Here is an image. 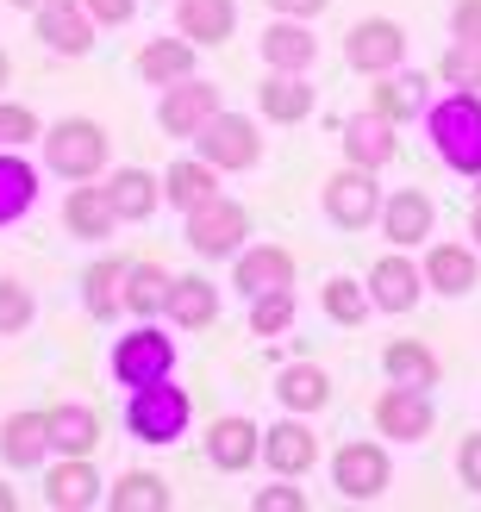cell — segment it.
I'll return each instance as SVG.
<instances>
[{"label": "cell", "mask_w": 481, "mask_h": 512, "mask_svg": "<svg viewBox=\"0 0 481 512\" xmlns=\"http://www.w3.org/2000/svg\"><path fill=\"white\" fill-rule=\"evenodd\" d=\"M119 425H125V438H132V444H144V450H169V444H182L188 431H194V394H188L175 375L144 381V388H125Z\"/></svg>", "instance_id": "obj_1"}, {"label": "cell", "mask_w": 481, "mask_h": 512, "mask_svg": "<svg viewBox=\"0 0 481 512\" xmlns=\"http://www.w3.org/2000/svg\"><path fill=\"white\" fill-rule=\"evenodd\" d=\"M419 125H425V138H432V157L450 175L475 182L481 175V94L475 88H444Z\"/></svg>", "instance_id": "obj_2"}, {"label": "cell", "mask_w": 481, "mask_h": 512, "mask_svg": "<svg viewBox=\"0 0 481 512\" xmlns=\"http://www.w3.org/2000/svg\"><path fill=\"white\" fill-rule=\"evenodd\" d=\"M38 163H44V175H57V182H100V175L113 169V132L88 113H69L57 125H44Z\"/></svg>", "instance_id": "obj_3"}, {"label": "cell", "mask_w": 481, "mask_h": 512, "mask_svg": "<svg viewBox=\"0 0 481 512\" xmlns=\"http://www.w3.org/2000/svg\"><path fill=\"white\" fill-rule=\"evenodd\" d=\"M169 319H132V331H119L107 350V375L113 388H144V381H163L182 363V344L169 338Z\"/></svg>", "instance_id": "obj_4"}, {"label": "cell", "mask_w": 481, "mask_h": 512, "mask_svg": "<svg viewBox=\"0 0 481 512\" xmlns=\"http://www.w3.org/2000/svg\"><path fill=\"white\" fill-rule=\"evenodd\" d=\"M182 244L200 256V263H232V256L250 244V207L232 194H213L207 207L182 213Z\"/></svg>", "instance_id": "obj_5"}, {"label": "cell", "mask_w": 481, "mask_h": 512, "mask_svg": "<svg viewBox=\"0 0 481 512\" xmlns=\"http://www.w3.org/2000/svg\"><path fill=\"white\" fill-rule=\"evenodd\" d=\"M263 132H257V119L250 113H232V107H219L207 125L194 132V157H207L219 175H250L263 163Z\"/></svg>", "instance_id": "obj_6"}, {"label": "cell", "mask_w": 481, "mask_h": 512, "mask_svg": "<svg viewBox=\"0 0 481 512\" xmlns=\"http://www.w3.org/2000/svg\"><path fill=\"white\" fill-rule=\"evenodd\" d=\"M332 488L338 500L350 506H369V500H382L394 488V456H388V438L375 444V438H350L332 450Z\"/></svg>", "instance_id": "obj_7"}, {"label": "cell", "mask_w": 481, "mask_h": 512, "mask_svg": "<svg viewBox=\"0 0 481 512\" xmlns=\"http://www.w3.org/2000/svg\"><path fill=\"white\" fill-rule=\"evenodd\" d=\"M382 200H388V188L375 182V169H357V163L325 175V188H319V207H325V219H332L338 232H375Z\"/></svg>", "instance_id": "obj_8"}, {"label": "cell", "mask_w": 481, "mask_h": 512, "mask_svg": "<svg viewBox=\"0 0 481 512\" xmlns=\"http://www.w3.org/2000/svg\"><path fill=\"white\" fill-rule=\"evenodd\" d=\"M369 419H375V438L413 450L438 431V400H432V388H400V381H388V388L375 394Z\"/></svg>", "instance_id": "obj_9"}, {"label": "cell", "mask_w": 481, "mask_h": 512, "mask_svg": "<svg viewBox=\"0 0 481 512\" xmlns=\"http://www.w3.org/2000/svg\"><path fill=\"white\" fill-rule=\"evenodd\" d=\"M407 44H413V38H407V25L375 13V19H357V25L344 32V63L375 82V75H388V69L407 63Z\"/></svg>", "instance_id": "obj_10"}, {"label": "cell", "mask_w": 481, "mask_h": 512, "mask_svg": "<svg viewBox=\"0 0 481 512\" xmlns=\"http://www.w3.org/2000/svg\"><path fill=\"white\" fill-rule=\"evenodd\" d=\"M363 281H369L375 313H388V319H407L413 306L432 294V288H425V269L413 263V250H388V256H375Z\"/></svg>", "instance_id": "obj_11"}, {"label": "cell", "mask_w": 481, "mask_h": 512, "mask_svg": "<svg viewBox=\"0 0 481 512\" xmlns=\"http://www.w3.org/2000/svg\"><path fill=\"white\" fill-rule=\"evenodd\" d=\"M219 107H225L219 82H200V75H188V82H175V88H157V125H163V138H175V144H194V132Z\"/></svg>", "instance_id": "obj_12"}, {"label": "cell", "mask_w": 481, "mask_h": 512, "mask_svg": "<svg viewBox=\"0 0 481 512\" xmlns=\"http://www.w3.org/2000/svg\"><path fill=\"white\" fill-rule=\"evenodd\" d=\"M32 38L50 50V57L75 63V57H88V50H94L100 25H94V13L82 7V0H44V7L32 13Z\"/></svg>", "instance_id": "obj_13"}, {"label": "cell", "mask_w": 481, "mask_h": 512, "mask_svg": "<svg viewBox=\"0 0 481 512\" xmlns=\"http://www.w3.org/2000/svg\"><path fill=\"white\" fill-rule=\"evenodd\" d=\"M375 232L388 238V250H425V244H432V232H438L432 194H425V188H388Z\"/></svg>", "instance_id": "obj_14"}, {"label": "cell", "mask_w": 481, "mask_h": 512, "mask_svg": "<svg viewBox=\"0 0 481 512\" xmlns=\"http://www.w3.org/2000/svg\"><path fill=\"white\" fill-rule=\"evenodd\" d=\"M338 150H344V163H357V169H375V175H382V169L400 157V125H394L388 113L363 107V113H350V119L338 125Z\"/></svg>", "instance_id": "obj_15"}, {"label": "cell", "mask_w": 481, "mask_h": 512, "mask_svg": "<svg viewBox=\"0 0 481 512\" xmlns=\"http://www.w3.org/2000/svg\"><path fill=\"white\" fill-rule=\"evenodd\" d=\"M319 463V431L307 413H282L275 425H263V469L269 475H313Z\"/></svg>", "instance_id": "obj_16"}, {"label": "cell", "mask_w": 481, "mask_h": 512, "mask_svg": "<svg viewBox=\"0 0 481 512\" xmlns=\"http://www.w3.org/2000/svg\"><path fill=\"white\" fill-rule=\"evenodd\" d=\"M419 269H425V288H432L438 300H469L481 288V250L457 244V238H432Z\"/></svg>", "instance_id": "obj_17"}, {"label": "cell", "mask_w": 481, "mask_h": 512, "mask_svg": "<svg viewBox=\"0 0 481 512\" xmlns=\"http://www.w3.org/2000/svg\"><path fill=\"white\" fill-rule=\"evenodd\" d=\"M200 444H207V469H219V475H244L263 463V425L244 413H219Z\"/></svg>", "instance_id": "obj_18"}, {"label": "cell", "mask_w": 481, "mask_h": 512, "mask_svg": "<svg viewBox=\"0 0 481 512\" xmlns=\"http://www.w3.org/2000/svg\"><path fill=\"white\" fill-rule=\"evenodd\" d=\"M44 506H50V512L107 506V475L94 469V456H57V469L44 463Z\"/></svg>", "instance_id": "obj_19"}, {"label": "cell", "mask_w": 481, "mask_h": 512, "mask_svg": "<svg viewBox=\"0 0 481 512\" xmlns=\"http://www.w3.org/2000/svg\"><path fill=\"white\" fill-rule=\"evenodd\" d=\"M50 406H19V413L0 419V463L19 469V475H32L50 463Z\"/></svg>", "instance_id": "obj_20"}, {"label": "cell", "mask_w": 481, "mask_h": 512, "mask_svg": "<svg viewBox=\"0 0 481 512\" xmlns=\"http://www.w3.org/2000/svg\"><path fill=\"white\" fill-rule=\"evenodd\" d=\"M257 63L263 69H300V75H313V63H319L313 19H282V13H275L257 32Z\"/></svg>", "instance_id": "obj_21"}, {"label": "cell", "mask_w": 481, "mask_h": 512, "mask_svg": "<svg viewBox=\"0 0 481 512\" xmlns=\"http://www.w3.org/2000/svg\"><path fill=\"white\" fill-rule=\"evenodd\" d=\"M257 113H263L269 125H300V119H313V113H319L313 75H300V69H263V82H257Z\"/></svg>", "instance_id": "obj_22"}, {"label": "cell", "mask_w": 481, "mask_h": 512, "mask_svg": "<svg viewBox=\"0 0 481 512\" xmlns=\"http://www.w3.org/2000/svg\"><path fill=\"white\" fill-rule=\"evenodd\" d=\"M232 288L244 300H257L269 288H294V250L288 244H257L250 238L238 256H232Z\"/></svg>", "instance_id": "obj_23"}, {"label": "cell", "mask_w": 481, "mask_h": 512, "mask_svg": "<svg viewBox=\"0 0 481 512\" xmlns=\"http://www.w3.org/2000/svg\"><path fill=\"white\" fill-rule=\"evenodd\" d=\"M432 75H419V69H388V75H375V94H369V107L375 113H388L394 125H419L425 113H432Z\"/></svg>", "instance_id": "obj_24"}, {"label": "cell", "mask_w": 481, "mask_h": 512, "mask_svg": "<svg viewBox=\"0 0 481 512\" xmlns=\"http://www.w3.org/2000/svg\"><path fill=\"white\" fill-rule=\"evenodd\" d=\"M138 82L144 88H175V82H188V75H200V44H188L182 32H169V38H144L138 44Z\"/></svg>", "instance_id": "obj_25"}, {"label": "cell", "mask_w": 481, "mask_h": 512, "mask_svg": "<svg viewBox=\"0 0 481 512\" xmlns=\"http://www.w3.org/2000/svg\"><path fill=\"white\" fill-rule=\"evenodd\" d=\"M100 188H107L119 225H144V219H157V207H163V175H150L138 163L107 169V175H100Z\"/></svg>", "instance_id": "obj_26"}, {"label": "cell", "mask_w": 481, "mask_h": 512, "mask_svg": "<svg viewBox=\"0 0 481 512\" xmlns=\"http://www.w3.org/2000/svg\"><path fill=\"white\" fill-rule=\"evenodd\" d=\"M63 232L75 244H107L119 232V213H113L107 188H100V182H69V194H63Z\"/></svg>", "instance_id": "obj_27"}, {"label": "cell", "mask_w": 481, "mask_h": 512, "mask_svg": "<svg viewBox=\"0 0 481 512\" xmlns=\"http://www.w3.org/2000/svg\"><path fill=\"white\" fill-rule=\"evenodd\" d=\"M169 19L188 44L213 50V44H232L238 32V0H169Z\"/></svg>", "instance_id": "obj_28"}, {"label": "cell", "mask_w": 481, "mask_h": 512, "mask_svg": "<svg viewBox=\"0 0 481 512\" xmlns=\"http://www.w3.org/2000/svg\"><path fill=\"white\" fill-rule=\"evenodd\" d=\"M38 182H44V163H32L25 150H0V232L19 225V219H32L38 194H44Z\"/></svg>", "instance_id": "obj_29"}, {"label": "cell", "mask_w": 481, "mask_h": 512, "mask_svg": "<svg viewBox=\"0 0 481 512\" xmlns=\"http://www.w3.org/2000/svg\"><path fill=\"white\" fill-rule=\"evenodd\" d=\"M82 313L94 325H119L125 319V256H94L82 269Z\"/></svg>", "instance_id": "obj_30"}, {"label": "cell", "mask_w": 481, "mask_h": 512, "mask_svg": "<svg viewBox=\"0 0 481 512\" xmlns=\"http://www.w3.org/2000/svg\"><path fill=\"white\" fill-rule=\"evenodd\" d=\"M219 306H225V294L213 288L207 275H175L169 281V300H163V319L175 331H207L219 319Z\"/></svg>", "instance_id": "obj_31"}, {"label": "cell", "mask_w": 481, "mask_h": 512, "mask_svg": "<svg viewBox=\"0 0 481 512\" xmlns=\"http://www.w3.org/2000/svg\"><path fill=\"white\" fill-rule=\"evenodd\" d=\"M219 182L225 175L207 163V157H175L169 169H163V207H175V213H194V207H207V200L219 194Z\"/></svg>", "instance_id": "obj_32"}, {"label": "cell", "mask_w": 481, "mask_h": 512, "mask_svg": "<svg viewBox=\"0 0 481 512\" xmlns=\"http://www.w3.org/2000/svg\"><path fill=\"white\" fill-rule=\"evenodd\" d=\"M275 406H282V413L319 419L325 406H332V375H325L319 363H282L275 369Z\"/></svg>", "instance_id": "obj_33"}, {"label": "cell", "mask_w": 481, "mask_h": 512, "mask_svg": "<svg viewBox=\"0 0 481 512\" xmlns=\"http://www.w3.org/2000/svg\"><path fill=\"white\" fill-rule=\"evenodd\" d=\"M50 450L57 456H94L100 450V413L88 400H57L50 406Z\"/></svg>", "instance_id": "obj_34"}, {"label": "cell", "mask_w": 481, "mask_h": 512, "mask_svg": "<svg viewBox=\"0 0 481 512\" xmlns=\"http://www.w3.org/2000/svg\"><path fill=\"white\" fill-rule=\"evenodd\" d=\"M382 375L400 381V388H438L444 363H438V350L419 344V338H388L382 344Z\"/></svg>", "instance_id": "obj_35"}, {"label": "cell", "mask_w": 481, "mask_h": 512, "mask_svg": "<svg viewBox=\"0 0 481 512\" xmlns=\"http://www.w3.org/2000/svg\"><path fill=\"white\" fill-rule=\"evenodd\" d=\"M169 269L138 256V263H125V319H163V300H169Z\"/></svg>", "instance_id": "obj_36"}, {"label": "cell", "mask_w": 481, "mask_h": 512, "mask_svg": "<svg viewBox=\"0 0 481 512\" xmlns=\"http://www.w3.org/2000/svg\"><path fill=\"white\" fill-rule=\"evenodd\" d=\"M175 494H169V481L157 469H125L107 481V506L113 512H163Z\"/></svg>", "instance_id": "obj_37"}, {"label": "cell", "mask_w": 481, "mask_h": 512, "mask_svg": "<svg viewBox=\"0 0 481 512\" xmlns=\"http://www.w3.org/2000/svg\"><path fill=\"white\" fill-rule=\"evenodd\" d=\"M319 313L332 319L338 331H357L369 313H375V300H369V281H357V275H332L319 288Z\"/></svg>", "instance_id": "obj_38"}, {"label": "cell", "mask_w": 481, "mask_h": 512, "mask_svg": "<svg viewBox=\"0 0 481 512\" xmlns=\"http://www.w3.org/2000/svg\"><path fill=\"white\" fill-rule=\"evenodd\" d=\"M250 306V338L257 344H275V338H288L294 331V319H300V294L294 288H269V294H257V300H244Z\"/></svg>", "instance_id": "obj_39"}, {"label": "cell", "mask_w": 481, "mask_h": 512, "mask_svg": "<svg viewBox=\"0 0 481 512\" xmlns=\"http://www.w3.org/2000/svg\"><path fill=\"white\" fill-rule=\"evenodd\" d=\"M38 325V294L19 275H0V338H25Z\"/></svg>", "instance_id": "obj_40"}, {"label": "cell", "mask_w": 481, "mask_h": 512, "mask_svg": "<svg viewBox=\"0 0 481 512\" xmlns=\"http://www.w3.org/2000/svg\"><path fill=\"white\" fill-rule=\"evenodd\" d=\"M38 138H44V119L25 107V100L0 94V150H32Z\"/></svg>", "instance_id": "obj_41"}, {"label": "cell", "mask_w": 481, "mask_h": 512, "mask_svg": "<svg viewBox=\"0 0 481 512\" xmlns=\"http://www.w3.org/2000/svg\"><path fill=\"white\" fill-rule=\"evenodd\" d=\"M438 82H444V88H475V94H481V44H457V38H450L444 57H438Z\"/></svg>", "instance_id": "obj_42"}, {"label": "cell", "mask_w": 481, "mask_h": 512, "mask_svg": "<svg viewBox=\"0 0 481 512\" xmlns=\"http://www.w3.org/2000/svg\"><path fill=\"white\" fill-rule=\"evenodd\" d=\"M250 512H307V488H294V475H269V488L250 494Z\"/></svg>", "instance_id": "obj_43"}, {"label": "cell", "mask_w": 481, "mask_h": 512, "mask_svg": "<svg viewBox=\"0 0 481 512\" xmlns=\"http://www.w3.org/2000/svg\"><path fill=\"white\" fill-rule=\"evenodd\" d=\"M450 38L457 44H481V0H450Z\"/></svg>", "instance_id": "obj_44"}, {"label": "cell", "mask_w": 481, "mask_h": 512, "mask_svg": "<svg viewBox=\"0 0 481 512\" xmlns=\"http://www.w3.org/2000/svg\"><path fill=\"white\" fill-rule=\"evenodd\" d=\"M82 7L94 13V25H100V32H113V25H132V19H138V7H144V0H82Z\"/></svg>", "instance_id": "obj_45"}, {"label": "cell", "mask_w": 481, "mask_h": 512, "mask_svg": "<svg viewBox=\"0 0 481 512\" xmlns=\"http://www.w3.org/2000/svg\"><path fill=\"white\" fill-rule=\"evenodd\" d=\"M457 475H463V488L481 494V431H469V438L457 444Z\"/></svg>", "instance_id": "obj_46"}, {"label": "cell", "mask_w": 481, "mask_h": 512, "mask_svg": "<svg viewBox=\"0 0 481 512\" xmlns=\"http://www.w3.org/2000/svg\"><path fill=\"white\" fill-rule=\"evenodd\" d=\"M269 13H282V19H319L325 7H332V0H263Z\"/></svg>", "instance_id": "obj_47"}, {"label": "cell", "mask_w": 481, "mask_h": 512, "mask_svg": "<svg viewBox=\"0 0 481 512\" xmlns=\"http://www.w3.org/2000/svg\"><path fill=\"white\" fill-rule=\"evenodd\" d=\"M469 244L481 250V194H475V207H469Z\"/></svg>", "instance_id": "obj_48"}, {"label": "cell", "mask_w": 481, "mask_h": 512, "mask_svg": "<svg viewBox=\"0 0 481 512\" xmlns=\"http://www.w3.org/2000/svg\"><path fill=\"white\" fill-rule=\"evenodd\" d=\"M13 506H19V494L7 488V481H0V512H13Z\"/></svg>", "instance_id": "obj_49"}, {"label": "cell", "mask_w": 481, "mask_h": 512, "mask_svg": "<svg viewBox=\"0 0 481 512\" xmlns=\"http://www.w3.org/2000/svg\"><path fill=\"white\" fill-rule=\"evenodd\" d=\"M7 82H13V63H7V50H0V94H7Z\"/></svg>", "instance_id": "obj_50"}, {"label": "cell", "mask_w": 481, "mask_h": 512, "mask_svg": "<svg viewBox=\"0 0 481 512\" xmlns=\"http://www.w3.org/2000/svg\"><path fill=\"white\" fill-rule=\"evenodd\" d=\"M7 7H19V13H38V7H44V0H7Z\"/></svg>", "instance_id": "obj_51"}, {"label": "cell", "mask_w": 481, "mask_h": 512, "mask_svg": "<svg viewBox=\"0 0 481 512\" xmlns=\"http://www.w3.org/2000/svg\"><path fill=\"white\" fill-rule=\"evenodd\" d=\"M469 194H481V175H475V188H469Z\"/></svg>", "instance_id": "obj_52"}]
</instances>
